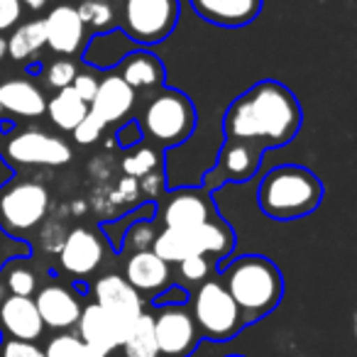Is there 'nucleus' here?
Here are the masks:
<instances>
[{
	"mask_svg": "<svg viewBox=\"0 0 357 357\" xmlns=\"http://www.w3.org/2000/svg\"><path fill=\"white\" fill-rule=\"evenodd\" d=\"M6 54H8L6 52V37H0V61L6 59Z\"/></svg>",
	"mask_w": 357,
	"mask_h": 357,
	"instance_id": "obj_41",
	"label": "nucleus"
},
{
	"mask_svg": "<svg viewBox=\"0 0 357 357\" xmlns=\"http://www.w3.org/2000/svg\"><path fill=\"white\" fill-rule=\"evenodd\" d=\"M47 47L59 56H74L86 47V27L74 6H56L45 17Z\"/></svg>",
	"mask_w": 357,
	"mask_h": 357,
	"instance_id": "obj_12",
	"label": "nucleus"
},
{
	"mask_svg": "<svg viewBox=\"0 0 357 357\" xmlns=\"http://www.w3.org/2000/svg\"><path fill=\"white\" fill-rule=\"evenodd\" d=\"M323 199V184L308 169L296 164L274 167L264 174L257 191V204L274 220H296L313 213Z\"/></svg>",
	"mask_w": 357,
	"mask_h": 357,
	"instance_id": "obj_3",
	"label": "nucleus"
},
{
	"mask_svg": "<svg viewBox=\"0 0 357 357\" xmlns=\"http://www.w3.org/2000/svg\"><path fill=\"white\" fill-rule=\"evenodd\" d=\"M135 98H137L135 91L118 74L103 76L98 81V91H96L93 100L89 103V113L98 118L103 125L120 123L135 108Z\"/></svg>",
	"mask_w": 357,
	"mask_h": 357,
	"instance_id": "obj_16",
	"label": "nucleus"
},
{
	"mask_svg": "<svg viewBox=\"0 0 357 357\" xmlns=\"http://www.w3.org/2000/svg\"><path fill=\"white\" fill-rule=\"evenodd\" d=\"M45 357H86V347L79 340V335L71 333H61L50 340L45 350Z\"/></svg>",
	"mask_w": 357,
	"mask_h": 357,
	"instance_id": "obj_30",
	"label": "nucleus"
},
{
	"mask_svg": "<svg viewBox=\"0 0 357 357\" xmlns=\"http://www.w3.org/2000/svg\"><path fill=\"white\" fill-rule=\"evenodd\" d=\"M157 167H159L157 152L152 147H142V144H135L132 152H128V157L123 159L125 174H130L132 178L149 176Z\"/></svg>",
	"mask_w": 357,
	"mask_h": 357,
	"instance_id": "obj_28",
	"label": "nucleus"
},
{
	"mask_svg": "<svg viewBox=\"0 0 357 357\" xmlns=\"http://www.w3.org/2000/svg\"><path fill=\"white\" fill-rule=\"evenodd\" d=\"M47 110V98L30 79H8L0 84V113L17 118H40Z\"/></svg>",
	"mask_w": 357,
	"mask_h": 357,
	"instance_id": "obj_21",
	"label": "nucleus"
},
{
	"mask_svg": "<svg viewBox=\"0 0 357 357\" xmlns=\"http://www.w3.org/2000/svg\"><path fill=\"white\" fill-rule=\"evenodd\" d=\"M35 306L40 311V318L45 328H54V331H69L76 326L81 316V301L66 284H47L37 291Z\"/></svg>",
	"mask_w": 357,
	"mask_h": 357,
	"instance_id": "obj_15",
	"label": "nucleus"
},
{
	"mask_svg": "<svg viewBox=\"0 0 357 357\" xmlns=\"http://www.w3.org/2000/svg\"><path fill=\"white\" fill-rule=\"evenodd\" d=\"M47 45V35H45V22L42 20H30L25 25H17L15 32L8 37L6 42V52L10 59L15 61H27Z\"/></svg>",
	"mask_w": 357,
	"mask_h": 357,
	"instance_id": "obj_25",
	"label": "nucleus"
},
{
	"mask_svg": "<svg viewBox=\"0 0 357 357\" xmlns=\"http://www.w3.org/2000/svg\"><path fill=\"white\" fill-rule=\"evenodd\" d=\"M164 228L169 230H194L215 218L213 201L204 189L174 191L162 208Z\"/></svg>",
	"mask_w": 357,
	"mask_h": 357,
	"instance_id": "obj_11",
	"label": "nucleus"
},
{
	"mask_svg": "<svg viewBox=\"0 0 357 357\" xmlns=\"http://www.w3.org/2000/svg\"><path fill=\"white\" fill-rule=\"evenodd\" d=\"M0 277L6 282L8 294L13 296H30L37 291V274L25 264V259H13L0 269Z\"/></svg>",
	"mask_w": 357,
	"mask_h": 357,
	"instance_id": "obj_26",
	"label": "nucleus"
},
{
	"mask_svg": "<svg viewBox=\"0 0 357 357\" xmlns=\"http://www.w3.org/2000/svg\"><path fill=\"white\" fill-rule=\"evenodd\" d=\"M6 296H8V287H6V282H3V277H0V303H3Z\"/></svg>",
	"mask_w": 357,
	"mask_h": 357,
	"instance_id": "obj_39",
	"label": "nucleus"
},
{
	"mask_svg": "<svg viewBox=\"0 0 357 357\" xmlns=\"http://www.w3.org/2000/svg\"><path fill=\"white\" fill-rule=\"evenodd\" d=\"M0 357H45V350L37 342L3 337L0 340Z\"/></svg>",
	"mask_w": 357,
	"mask_h": 357,
	"instance_id": "obj_32",
	"label": "nucleus"
},
{
	"mask_svg": "<svg viewBox=\"0 0 357 357\" xmlns=\"http://www.w3.org/2000/svg\"><path fill=\"white\" fill-rule=\"evenodd\" d=\"M301 105L279 81H259L230 103L223 120L225 139L255 144L257 149L282 147L301 128Z\"/></svg>",
	"mask_w": 357,
	"mask_h": 357,
	"instance_id": "obj_1",
	"label": "nucleus"
},
{
	"mask_svg": "<svg viewBox=\"0 0 357 357\" xmlns=\"http://www.w3.org/2000/svg\"><path fill=\"white\" fill-rule=\"evenodd\" d=\"M223 287L238 303L245 323H255L272 313L284 296V279L277 264L259 255H245L223 272Z\"/></svg>",
	"mask_w": 357,
	"mask_h": 357,
	"instance_id": "obj_2",
	"label": "nucleus"
},
{
	"mask_svg": "<svg viewBox=\"0 0 357 357\" xmlns=\"http://www.w3.org/2000/svg\"><path fill=\"white\" fill-rule=\"evenodd\" d=\"M100 3H110V0H100Z\"/></svg>",
	"mask_w": 357,
	"mask_h": 357,
	"instance_id": "obj_42",
	"label": "nucleus"
},
{
	"mask_svg": "<svg viewBox=\"0 0 357 357\" xmlns=\"http://www.w3.org/2000/svg\"><path fill=\"white\" fill-rule=\"evenodd\" d=\"M50 213V191L40 181L15 178L0 186V228L25 238Z\"/></svg>",
	"mask_w": 357,
	"mask_h": 357,
	"instance_id": "obj_6",
	"label": "nucleus"
},
{
	"mask_svg": "<svg viewBox=\"0 0 357 357\" xmlns=\"http://www.w3.org/2000/svg\"><path fill=\"white\" fill-rule=\"evenodd\" d=\"M86 113H89V103H84L71 86L69 89L56 91V93L47 100V115H50L52 123L59 130H64V132H74L76 125L86 118Z\"/></svg>",
	"mask_w": 357,
	"mask_h": 357,
	"instance_id": "obj_23",
	"label": "nucleus"
},
{
	"mask_svg": "<svg viewBox=\"0 0 357 357\" xmlns=\"http://www.w3.org/2000/svg\"><path fill=\"white\" fill-rule=\"evenodd\" d=\"M93 296L100 308L113 318L115 326L123 331V337L128 333V328L137 321V316L144 311L142 308V296L125 282V277L120 274H103L98 282L93 284Z\"/></svg>",
	"mask_w": 357,
	"mask_h": 357,
	"instance_id": "obj_10",
	"label": "nucleus"
},
{
	"mask_svg": "<svg viewBox=\"0 0 357 357\" xmlns=\"http://www.w3.org/2000/svg\"><path fill=\"white\" fill-rule=\"evenodd\" d=\"M259 162H262V149L255 144L240 142V139H225V147L220 149L218 162L211 169L218 184L228 181H250L257 174Z\"/></svg>",
	"mask_w": 357,
	"mask_h": 357,
	"instance_id": "obj_17",
	"label": "nucleus"
},
{
	"mask_svg": "<svg viewBox=\"0 0 357 357\" xmlns=\"http://www.w3.org/2000/svg\"><path fill=\"white\" fill-rule=\"evenodd\" d=\"M118 350H123V357H159L152 313L149 311L139 313L137 321L128 328V333H125Z\"/></svg>",
	"mask_w": 357,
	"mask_h": 357,
	"instance_id": "obj_24",
	"label": "nucleus"
},
{
	"mask_svg": "<svg viewBox=\"0 0 357 357\" xmlns=\"http://www.w3.org/2000/svg\"><path fill=\"white\" fill-rule=\"evenodd\" d=\"M76 74H79V69H76L74 61L66 59V56H61V59L52 61V64L47 66L45 81H47V86H52V89L61 91V89H69V86L74 84Z\"/></svg>",
	"mask_w": 357,
	"mask_h": 357,
	"instance_id": "obj_29",
	"label": "nucleus"
},
{
	"mask_svg": "<svg viewBox=\"0 0 357 357\" xmlns=\"http://www.w3.org/2000/svg\"><path fill=\"white\" fill-rule=\"evenodd\" d=\"M81 22L84 27H93V30H110L115 25V13L110 8V3H100V0H84L79 8Z\"/></svg>",
	"mask_w": 357,
	"mask_h": 357,
	"instance_id": "obj_27",
	"label": "nucleus"
},
{
	"mask_svg": "<svg viewBox=\"0 0 357 357\" xmlns=\"http://www.w3.org/2000/svg\"><path fill=\"white\" fill-rule=\"evenodd\" d=\"M118 139H120L123 147H135V144H139V139H142V130H139L137 120L125 123L123 128L118 130Z\"/></svg>",
	"mask_w": 357,
	"mask_h": 357,
	"instance_id": "obj_36",
	"label": "nucleus"
},
{
	"mask_svg": "<svg viewBox=\"0 0 357 357\" xmlns=\"http://www.w3.org/2000/svg\"><path fill=\"white\" fill-rule=\"evenodd\" d=\"M76 328H79V340L84 342L89 350L113 355L120 347V342H123V331L115 326L113 318H110L98 303H89V306L81 308Z\"/></svg>",
	"mask_w": 357,
	"mask_h": 357,
	"instance_id": "obj_18",
	"label": "nucleus"
},
{
	"mask_svg": "<svg viewBox=\"0 0 357 357\" xmlns=\"http://www.w3.org/2000/svg\"><path fill=\"white\" fill-rule=\"evenodd\" d=\"M125 282L142 296L167 289L172 282V272L164 259H159L152 250H135L125 264Z\"/></svg>",
	"mask_w": 357,
	"mask_h": 357,
	"instance_id": "obj_19",
	"label": "nucleus"
},
{
	"mask_svg": "<svg viewBox=\"0 0 357 357\" xmlns=\"http://www.w3.org/2000/svg\"><path fill=\"white\" fill-rule=\"evenodd\" d=\"M71 89L79 93V98L84 100V103H91L96 96V91H98V79L91 74H76L74 84H71Z\"/></svg>",
	"mask_w": 357,
	"mask_h": 357,
	"instance_id": "obj_35",
	"label": "nucleus"
},
{
	"mask_svg": "<svg viewBox=\"0 0 357 357\" xmlns=\"http://www.w3.org/2000/svg\"><path fill=\"white\" fill-rule=\"evenodd\" d=\"M186 298H189V296H186L184 289L172 287L167 296H157V298H154V303H157V306H181V303H186Z\"/></svg>",
	"mask_w": 357,
	"mask_h": 357,
	"instance_id": "obj_37",
	"label": "nucleus"
},
{
	"mask_svg": "<svg viewBox=\"0 0 357 357\" xmlns=\"http://www.w3.org/2000/svg\"><path fill=\"white\" fill-rule=\"evenodd\" d=\"M22 20V3L20 0H0V35L20 25Z\"/></svg>",
	"mask_w": 357,
	"mask_h": 357,
	"instance_id": "obj_34",
	"label": "nucleus"
},
{
	"mask_svg": "<svg viewBox=\"0 0 357 357\" xmlns=\"http://www.w3.org/2000/svg\"><path fill=\"white\" fill-rule=\"evenodd\" d=\"M125 37L139 45H157L178 22V0H125L120 13Z\"/></svg>",
	"mask_w": 357,
	"mask_h": 357,
	"instance_id": "obj_7",
	"label": "nucleus"
},
{
	"mask_svg": "<svg viewBox=\"0 0 357 357\" xmlns=\"http://www.w3.org/2000/svg\"><path fill=\"white\" fill-rule=\"evenodd\" d=\"M118 76L132 91L157 89V86L164 84V64L152 54V52L135 50L120 61Z\"/></svg>",
	"mask_w": 357,
	"mask_h": 357,
	"instance_id": "obj_22",
	"label": "nucleus"
},
{
	"mask_svg": "<svg viewBox=\"0 0 357 357\" xmlns=\"http://www.w3.org/2000/svg\"><path fill=\"white\" fill-rule=\"evenodd\" d=\"M196 15L218 27H245L262 13V0H191Z\"/></svg>",
	"mask_w": 357,
	"mask_h": 357,
	"instance_id": "obj_20",
	"label": "nucleus"
},
{
	"mask_svg": "<svg viewBox=\"0 0 357 357\" xmlns=\"http://www.w3.org/2000/svg\"><path fill=\"white\" fill-rule=\"evenodd\" d=\"M228 357H240V355H228Z\"/></svg>",
	"mask_w": 357,
	"mask_h": 357,
	"instance_id": "obj_43",
	"label": "nucleus"
},
{
	"mask_svg": "<svg viewBox=\"0 0 357 357\" xmlns=\"http://www.w3.org/2000/svg\"><path fill=\"white\" fill-rule=\"evenodd\" d=\"M103 130H105V125L100 123L98 118H93L91 113H86V118L81 120L79 125H76V130H74V139L79 144H91V142H96V139L103 135Z\"/></svg>",
	"mask_w": 357,
	"mask_h": 357,
	"instance_id": "obj_33",
	"label": "nucleus"
},
{
	"mask_svg": "<svg viewBox=\"0 0 357 357\" xmlns=\"http://www.w3.org/2000/svg\"><path fill=\"white\" fill-rule=\"evenodd\" d=\"M71 147L61 137L42 130H25L13 135L3 147V157L15 164H35V167H61L71 162Z\"/></svg>",
	"mask_w": 357,
	"mask_h": 357,
	"instance_id": "obj_9",
	"label": "nucleus"
},
{
	"mask_svg": "<svg viewBox=\"0 0 357 357\" xmlns=\"http://www.w3.org/2000/svg\"><path fill=\"white\" fill-rule=\"evenodd\" d=\"M0 333L3 337H13V340H40L45 333V323L35 306V298L8 294L0 303Z\"/></svg>",
	"mask_w": 357,
	"mask_h": 357,
	"instance_id": "obj_14",
	"label": "nucleus"
},
{
	"mask_svg": "<svg viewBox=\"0 0 357 357\" xmlns=\"http://www.w3.org/2000/svg\"><path fill=\"white\" fill-rule=\"evenodd\" d=\"M103 262V243L89 228H74L59 248V264L74 277H89Z\"/></svg>",
	"mask_w": 357,
	"mask_h": 357,
	"instance_id": "obj_13",
	"label": "nucleus"
},
{
	"mask_svg": "<svg viewBox=\"0 0 357 357\" xmlns=\"http://www.w3.org/2000/svg\"><path fill=\"white\" fill-rule=\"evenodd\" d=\"M181 267V277L189 279V282H206L211 274V259L206 255H194V257H186L178 262Z\"/></svg>",
	"mask_w": 357,
	"mask_h": 357,
	"instance_id": "obj_31",
	"label": "nucleus"
},
{
	"mask_svg": "<svg viewBox=\"0 0 357 357\" xmlns=\"http://www.w3.org/2000/svg\"><path fill=\"white\" fill-rule=\"evenodd\" d=\"M137 125L152 142L172 147L191 137L196 128V108L186 93L162 89L144 105Z\"/></svg>",
	"mask_w": 357,
	"mask_h": 357,
	"instance_id": "obj_4",
	"label": "nucleus"
},
{
	"mask_svg": "<svg viewBox=\"0 0 357 357\" xmlns=\"http://www.w3.org/2000/svg\"><path fill=\"white\" fill-rule=\"evenodd\" d=\"M86 347V345H84ZM86 357H110V355H105V352H96V350H89L86 347Z\"/></svg>",
	"mask_w": 357,
	"mask_h": 357,
	"instance_id": "obj_40",
	"label": "nucleus"
},
{
	"mask_svg": "<svg viewBox=\"0 0 357 357\" xmlns=\"http://www.w3.org/2000/svg\"><path fill=\"white\" fill-rule=\"evenodd\" d=\"M22 8H30V10H42L47 6V0H20Z\"/></svg>",
	"mask_w": 357,
	"mask_h": 357,
	"instance_id": "obj_38",
	"label": "nucleus"
},
{
	"mask_svg": "<svg viewBox=\"0 0 357 357\" xmlns=\"http://www.w3.org/2000/svg\"><path fill=\"white\" fill-rule=\"evenodd\" d=\"M154 337L159 357H191L199 347V331L191 311L181 306H162L154 316Z\"/></svg>",
	"mask_w": 357,
	"mask_h": 357,
	"instance_id": "obj_8",
	"label": "nucleus"
},
{
	"mask_svg": "<svg viewBox=\"0 0 357 357\" xmlns=\"http://www.w3.org/2000/svg\"><path fill=\"white\" fill-rule=\"evenodd\" d=\"M191 318L196 323V331L204 340L225 342L243 331L245 323L238 303L228 294L220 279H206L194 294L191 301Z\"/></svg>",
	"mask_w": 357,
	"mask_h": 357,
	"instance_id": "obj_5",
	"label": "nucleus"
}]
</instances>
